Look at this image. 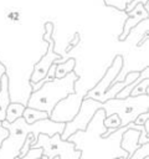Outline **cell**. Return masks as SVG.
<instances>
[{
	"label": "cell",
	"mask_w": 149,
	"mask_h": 159,
	"mask_svg": "<svg viewBox=\"0 0 149 159\" xmlns=\"http://www.w3.org/2000/svg\"><path fill=\"white\" fill-rule=\"evenodd\" d=\"M104 118L106 113L101 108L94 113L86 130L74 132L67 138V140L72 142L74 144V148L81 152L79 159L129 158L128 153L120 148V139L123 133L128 129L127 125L115 129L112 134L103 138L102 134L107 130L103 124Z\"/></svg>",
	"instance_id": "cell-1"
},
{
	"label": "cell",
	"mask_w": 149,
	"mask_h": 159,
	"mask_svg": "<svg viewBox=\"0 0 149 159\" xmlns=\"http://www.w3.org/2000/svg\"><path fill=\"white\" fill-rule=\"evenodd\" d=\"M2 127L9 130V135L0 145V159H15L19 157L24 142L29 134H32L34 142L36 143L40 134H46L48 137L58 133L62 134L65 129V123L52 122L51 119H43L29 124L22 117L17 118L12 123H7L5 119L1 122ZM34 143V144H35Z\"/></svg>",
	"instance_id": "cell-2"
},
{
	"label": "cell",
	"mask_w": 149,
	"mask_h": 159,
	"mask_svg": "<svg viewBox=\"0 0 149 159\" xmlns=\"http://www.w3.org/2000/svg\"><path fill=\"white\" fill-rule=\"evenodd\" d=\"M79 76L73 71L67 73L63 78H53L48 82H45L38 89L31 92L26 107L43 111L51 114L55 106L68 94L73 93L76 89V83L78 82Z\"/></svg>",
	"instance_id": "cell-3"
},
{
	"label": "cell",
	"mask_w": 149,
	"mask_h": 159,
	"mask_svg": "<svg viewBox=\"0 0 149 159\" xmlns=\"http://www.w3.org/2000/svg\"><path fill=\"white\" fill-rule=\"evenodd\" d=\"M101 108L104 111L106 117L117 114L120 119V127H125L128 123L144 112H149V94H142L137 97L128 96L124 99H107L101 103Z\"/></svg>",
	"instance_id": "cell-4"
},
{
	"label": "cell",
	"mask_w": 149,
	"mask_h": 159,
	"mask_svg": "<svg viewBox=\"0 0 149 159\" xmlns=\"http://www.w3.org/2000/svg\"><path fill=\"white\" fill-rule=\"evenodd\" d=\"M45 30L46 31L43 34V40L48 43V47H47L46 53L34 66V71L30 76V81H29V82H32V83H36L40 80L45 78V76H46V73H47V71H48V68L51 67L52 63L63 62L62 56L55 51V41L52 40V31H53L52 22H46L45 24Z\"/></svg>",
	"instance_id": "cell-5"
},
{
	"label": "cell",
	"mask_w": 149,
	"mask_h": 159,
	"mask_svg": "<svg viewBox=\"0 0 149 159\" xmlns=\"http://www.w3.org/2000/svg\"><path fill=\"white\" fill-rule=\"evenodd\" d=\"M98 109H101V102H97L94 99L84 97L82 99L79 111L76 114V117L72 120L65 123V129H63V132L61 134V139L62 140H67V138L70 135H72L74 132L86 130L88 123L91 122V119L93 118L94 113Z\"/></svg>",
	"instance_id": "cell-6"
},
{
	"label": "cell",
	"mask_w": 149,
	"mask_h": 159,
	"mask_svg": "<svg viewBox=\"0 0 149 159\" xmlns=\"http://www.w3.org/2000/svg\"><path fill=\"white\" fill-rule=\"evenodd\" d=\"M87 91L88 89H84V91L74 89L73 93L61 99L52 109L48 119H51L52 122H60V123H67L72 120L78 113L82 99L84 98Z\"/></svg>",
	"instance_id": "cell-7"
},
{
	"label": "cell",
	"mask_w": 149,
	"mask_h": 159,
	"mask_svg": "<svg viewBox=\"0 0 149 159\" xmlns=\"http://www.w3.org/2000/svg\"><path fill=\"white\" fill-rule=\"evenodd\" d=\"M123 63H124V60H123V56L122 55H117L114 56L113 58V62L112 65L107 68L106 73L103 75V77L98 81V83L92 87L91 89L87 91L86 93V98H91V99H94L97 102H101V98L102 96L106 93V91L109 88V86L112 84V82L115 80V77L122 72L123 70Z\"/></svg>",
	"instance_id": "cell-8"
},
{
	"label": "cell",
	"mask_w": 149,
	"mask_h": 159,
	"mask_svg": "<svg viewBox=\"0 0 149 159\" xmlns=\"http://www.w3.org/2000/svg\"><path fill=\"white\" fill-rule=\"evenodd\" d=\"M127 14H128V19L125 20V22L123 25L122 34L118 36V40L119 41H124L128 37V35L130 34V31H132L133 27H135L139 22L148 20V17H149V11L144 7V5L142 2H138L134 6V9L130 10L129 12H127Z\"/></svg>",
	"instance_id": "cell-9"
},
{
	"label": "cell",
	"mask_w": 149,
	"mask_h": 159,
	"mask_svg": "<svg viewBox=\"0 0 149 159\" xmlns=\"http://www.w3.org/2000/svg\"><path fill=\"white\" fill-rule=\"evenodd\" d=\"M139 75H140V71H129V72L127 73V76H125L122 81L113 82V83L109 86V88L106 91V93L102 96L101 103L106 102L107 99H113V98H115L117 93L120 92L125 86H128V84H130L132 82H134V81L139 77Z\"/></svg>",
	"instance_id": "cell-10"
},
{
	"label": "cell",
	"mask_w": 149,
	"mask_h": 159,
	"mask_svg": "<svg viewBox=\"0 0 149 159\" xmlns=\"http://www.w3.org/2000/svg\"><path fill=\"white\" fill-rule=\"evenodd\" d=\"M128 128V127H127ZM139 135H140V132L137 130V129H132V128H128L123 135H122V139H120V148L123 150H125L128 153V155L130 157L139 147L138 144V139H139Z\"/></svg>",
	"instance_id": "cell-11"
},
{
	"label": "cell",
	"mask_w": 149,
	"mask_h": 159,
	"mask_svg": "<svg viewBox=\"0 0 149 159\" xmlns=\"http://www.w3.org/2000/svg\"><path fill=\"white\" fill-rule=\"evenodd\" d=\"M10 81L7 75L1 76V82H0V122L5 119V113L9 103L11 102L10 98Z\"/></svg>",
	"instance_id": "cell-12"
},
{
	"label": "cell",
	"mask_w": 149,
	"mask_h": 159,
	"mask_svg": "<svg viewBox=\"0 0 149 159\" xmlns=\"http://www.w3.org/2000/svg\"><path fill=\"white\" fill-rule=\"evenodd\" d=\"M25 104L22 103H17V102H10L7 108H6V113H5V120L7 123H12L15 122L17 118L22 117L24 109H25Z\"/></svg>",
	"instance_id": "cell-13"
},
{
	"label": "cell",
	"mask_w": 149,
	"mask_h": 159,
	"mask_svg": "<svg viewBox=\"0 0 149 159\" xmlns=\"http://www.w3.org/2000/svg\"><path fill=\"white\" fill-rule=\"evenodd\" d=\"M22 118L25 119L26 123L32 124L38 120H43V119H48V114L43 111H38V109H34L30 107H25L24 113H22Z\"/></svg>",
	"instance_id": "cell-14"
},
{
	"label": "cell",
	"mask_w": 149,
	"mask_h": 159,
	"mask_svg": "<svg viewBox=\"0 0 149 159\" xmlns=\"http://www.w3.org/2000/svg\"><path fill=\"white\" fill-rule=\"evenodd\" d=\"M74 67H76V58H68L67 61H63L61 63H56L55 78H63L67 73L73 71Z\"/></svg>",
	"instance_id": "cell-15"
},
{
	"label": "cell",
	"mask_w": 149,
	"mask_h": 159,
	"mask_svg": "<svg viewBox=\"0 0 149 159\" xmlns=\"http://www.w3.org/2000/svg\"><path fill=\"white\" fill-rule=\"evenodd\" d=\"M142 94H149V78L142 80L129 93V96H132V97H137V96H142Z\"/></svg>",
	"instance_id": "cell-16"
},
{
	"label": "cell",
	"mask_w": 149,
	"mask_h": 159,
	"mask_svg": "<svg viewBox=\"0 0 149 159\" xmlns=\"http://www.w3.org/2000/svg\"><path fill=\"white\" fill-rule=\"evenodd\" d=\"M103 124L107 129H118L120 128V119L117 114H111L104 118Z\"/></svg>",
	"instance_id": "cell-17"
},
{
	"label": "cell",
	"mask_w": 149,
	"mask_h": 159,
	"mask_svg": "<svg viewBox=\"0 0 149 159\" xmlns=\"http://www.w3.org/2000/svg\"><path fill=\"white\" fill-rule=\"evenodd\" d=\"M147 157H149V143L143 144V145H139L138 149L128 159H144Z\"/></svg>",
	"instance_id": "cell-18"
},
{
	"label": "cell",
	"mask_w": 149,
	"mask_h": 159,
	"mask_svg": "<svg viewBox=\"0 0 149 159\" xmlns=\"http://www.w3.org/2000/svg\"><path fill=\"white\" fill-rule=\"evenodd\" d=\"M130 1H132V0H104V2H106L107 5L113 6V7L118 9V10H120V11H124L125 6H127Z\"/></svg>",
	"instance_id": "cell-19"
},
{
	"label": "cell",
	"mask_w": 149,
	"mask_h": 159,
	"mask_svg": "<svg viewBox=\"0 0 149 159\" xmlns=\"http://www.w3.org/2000/svg\"><path fill=\"white\" fill-rule=\"evenodd\" d=\"M42 157V149L41 148H36V149H30L27 152V154L22 158H15V159H38Z\"/></svg>",
	"instance_id": "cell-20"
},
{
	"label": "cell",
	"mask_w": 149,
	"mask_h": 159,
	"mask_svg": "<svg viewBox=\"0 0 149 159\" xmlns=\"http://www.w3.org/2000/svg\"><path fill=\"white\" fill-rule=\"evenodd\" d=\"M147 119H149V112H144V113H140L135 119H134V124H137V125H143L144 124V122L147 120Z\"/></svg>",
	"instance_id": "cell-21"
},
{
	"label": "cell",
	"mask_w": 149,
	"mask_h": 159,
	"mask_svg": "<svg viewBox=\"0 0 149 159\" xmlns=\"http://www.w3.org/2000/svg\"><path fill=\"white\" fill-rule=\"evenodd\" d=\"M7 135H9V130L6 128H4L2 124H1V122H0V145L4 142V139L7 138Z\"/></svg>",
	"instance_id": "cell-22"
},
{
	"label": "cell",
	"mask_w": 149,
	"mask_h": 159,
	"mask_svg": "<svg viewBox=\"0 0 149 159\" xmlns=\"http://www.w3.org/2000/svg\"><path fill=\"white\" fill-rule=\"evenodd\" d=\"M118 159H128V158H118ZM144 159H149V157H147V158H144Z\"/></svg>",
	"instance_id": "cell-23"
}]
</instances>
